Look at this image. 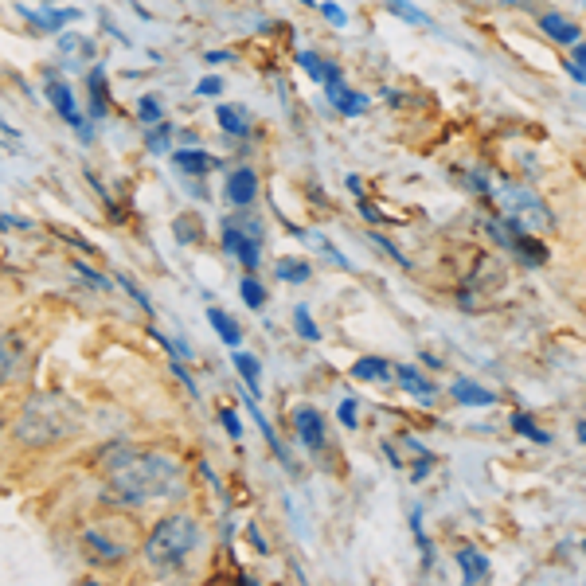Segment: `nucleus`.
Wrapping results in <instances>:
<instances>
[{
    "label": "nucleus",
    "instance_id": "obj_1",
    "mask_svg": "<svg viewBox=\"0 0 586 586\" xmlns=\"http://www.w3.org/2000/svg\"><path fill=\"white\" fill-rule=\"evenodd\" d=\"M176 485H180V469H176L172 457L137 453V450H129L122 462H114L110 477H105L110 497L122 504H145L157 497H172Z\"/></svg>",
    "mask_w": 586,
    "mask_h": 586
},
{
    "label": "nucleus",
    "instance_id": "obj_2",
    "mask_svg": "<svg viewBox=\"0 0 586 586\" xmlns=\"http://www.w3.org/2000/svg\"><path fill=\"white\" fill-rule=\"evenodd\" d=\"M82 426V407L70 395H32L23 403L16 426H12V438L28 450H47V445L67 442L70 434H78Z\"/></svg>",
    "mask_w": 586,
    "mask_h": 586
},
{
    "label": "nucleus",
    "instance_id": "obj_3",
    "mask_svg": "<svg viewBox=\"0 0 586 586\" xmlns=\"http://www.w3.org/2000/svg\"><path fill=\"white\" fill-rule=\"evenodd\" d=\"M196 539H199V527L192 516L172 512V516H164V520H157V527L149 532L141 551H145V559L157 571H176L196 551Z\"/></svg>",
    "mask_w": 586,
    "mask_h": 586
},
{
    "label": "nucleus",
    "instance_id": "obj_4",
    "mask_svg": "<svg viewBox=\"0 0 586 586\" xmlns=\"http://www.w3.org/2000/svg\"><path fill=\"white\" fill-rule=\"evenodd\" d=\"M500 204L512 211V219H520L524 227L532 223V227H551L555 223V215L544 207V199H539L536 192H527V188H520V184H508L500 192Z\"/></svg>",
    "mask_w": 586,
    "mask_h": 586
},
{
    "label": "nucleus",
    "instance_id": "obj_5",
    "mask_svg": "<svg viewBox=\"0 0 586 586\" xmlns=\"http://www.w3.org/2000/svg\"><path fill=\"white\" fill-rule=\"evenodd\" d=\"M82 555L90 563H98V567H114V563H122L129 555V544L105 532V524H90L82 532Z\"/></svg>",
    "mask_w": 586,
    "mask_h": 586
},
{
    "label": "nucleus",
    "instance_id": "obj_6",
    "mask_svg": "<svg viewBox=\"0 0 586 586\" xmlns=\"http://www.w3.org/2000/svg\"><path fill=\"white\" fill-rule=\"evenodd\" d=\"M223 246L239 258L243 270H254L258 266V251H262V231H251V234H243L234 223H227L223 227Z\"/></svg>",
    "mask_w": 586,
    "mask_h": 586
},
{
    "label": "nucleus",
    "instance_id": "obj_7",
    "mask_svg": "<svg viewBox=\"0 0 586 586\" xmlns=\"http://www.w3.org/2000/svg\"><path fill=\"white\" fill-rule=\"evenodd\" d=\"M293 426L305 450H325V418L316 407H298L293 410Z\"/></svg>",
    "mask_w": 586,
    "mask_h": 586
},
{
    "label": "nucleus",
    "instance_id": "obj_8",
    "mask_svg": "<svg viewBox=\"0 0 586 586\" xmlns=\"http://www.w3.org/2000/svg\"><path fill=\"white\" fill-rule=\"evenodd\" d=\"M254 196H258V176H254V169H234L227 176V199H231L234 207H251Z\"/></svg>",
    "mask_w": 586,
    "mask_h": 586
},
{
    "label": "nucleus",
    "instance_id": "obj_9",
    "mask_svg": "<svg viewBox=\"0 0 586 586\" xmlns=\"http://www.w3.org/2000/svg\"><path fill=\"white\" fill-rule=\"evenodd\" d=\"M328 102H333L336 114H344V117H360L363 110H368V98L356 94V90H348L344 82H333V87H328Z\"/></svg>",
    "mask_w": 586,
    "mask_h": 586
},
{
    "label": "nucleus",
    "instance_id": "obj_10",
    "mask_svg": "<svg viewBox=\"0 0 586 586\" xmlns=\"http://www.w3.org/2000/svg\"><path fill=\"white\" fill-rule=\"evenodd\" d=\"M539 28H544L555 43H579L582 40V32H579V23H571L567 16H559V12H547V16H539Z\"/></svg>",
    "mask_w": 586,
    "mask_h": 586
},
{
    "label": "nucleus",
    "instance_id": "obj_11",
    "mask_svg": "<svg viewBox=\"0 0 586 586\" xmlns=\"http://www.w3.org/2000/svg\"><path fill=\"white\" fill-rule=\"evenodd\" d=\"M453 398L462 407H497V395L473 380H453Z\"/></svg>",
    "mask_w": 586,
    "mask_h": 586
},
{
    "label": "nucleus",
    "instance_id": "obj_12",
    "mask_svg": "<svg viewBox=\"0 0 586 586\" xmlns=\"http://www.w3.org/2000/svg\"><path fill=\"white\" fill-rule=\"evenodd\" d=\"M47 98H51V105H55V114L63 117V122H70V125H78V102H75V94H70V87L67 82H51L47 87Z\"/></svg>",
    "mask_w": 586,
    "mask_h": 586
},
{
    "label": "nucleus",
    "instance_id": "obj_13",
    "mask_svg": "<svg viewBox=\"0 0 586 586\" xmlns=\"http://www.w3.org/2000/svg\"><path fill=\"white\" fill-rule=\"evenodd\" d=\"M207 321H211V328H215V333H219V340H223V344H239V340H243V333H239V321H234V316L227 313V309H219V305H211V309H207Z\"/></svg>",
    "mask_w": 586,
    "mask_h": 586
},
{
    "label": "nucleus",
    "instance_id": "obj_14",
    "mask_svg": "<svg viewBox=\"0 0 586 586\" xmlns=\"http://www.w3.org/2000/svg\"><path fill=\"white\" fill-rule=\"evenodd\" d=\"M172 164H176V169H180V172H192V176H204V172H211V169H215V157H211V152H199V149H184V152H176V157H172Z\"/></svg>",
    "mask_w": 586,
    "mask_h": 586
},
{
    "label": "nucleus",
    "instance_id": "obj_15",
    "mask_svg": "<svg viewBox=\"0 0 586 586\" xmlns=\"http://www.w3.org/2000/svg\"><path fill=\"white\" fill-rule=\"evenodd\" d=\"M298 63L309 70V78L313 82H325V87H333V82H340V67H333V63H325V59H316L313 51H301L298 55Z\"/></svg>",
    "mask_w": 586,
    "mask_h": 586
},
{
    "label": "nucleus",
    "instance_id": "obj_16",
    "mask_svg": "<svg viewBox=\"0 0 586 586\" xmlns=\"http://www.w3.org/2000/svg\"><path fill=\"white\" fill-rule=\"evenodd\" d=\"M457 567H462L465 582H481L489 574V559L481 555V551H473V547H462L457 551Z\"/></svg>",
    "mask_w": 586,
    "mask_h": 586
},
{
    "label": "nucleus",
    "instance_id": "obj_17",
    "mask_svg": "<svg viewBox=\"0 0 586 586\" xmlns=\"http://www.w3.org/2000/svg\"><path fill=\"white\" fill-rule=\"evenodd\" d=\"M274 274L281 278V281H289V286H301V281H309V274H313V270H309V262H305V258H278V262H274Z\"/></svg>",
    "mask_w": 586,
    "mask_h": 586
},
{
    "label": "nucleus",
    "instance_id": "obj_18",
    "mask_svg": "<svg viewBox=\"0 0 586 586\" xmlns=\"http://www.w3.org/2000/svg\"><path fill=\"white\" fill-rule=\"evenodd\" d=\"M234 371L246 380V395H262V383H258V360L251 356V352H234Z\"/></svg>",
    "mask_w": 586,
    "mask_h": 586
},
{
    "label": "nucleus",
    "instance_id": "obj_19",
    "mask_svg": "<svg viewBox=\"0 0 586 586\" xmlns=\"http://www.w3.org/2000/svg\"><path fill=\"white\" fill-rule=\"evenodd\" d=\"M352 375H356V380H371V383H380V380H391V363L387 360H380V356H363L356 368H352Z\"/></svg>",
    "mask_w": 586,
    "mask_h": 586
},
{
    "label": "nucleus",
    "instance_id": "obj_20",
    "mask_svg": "<svg viewBox=\"0 0 586 586\" xmlns=\"http://www.w3.org/2000/svg\"><path fill=\"white\" fill-rule=\"evenodd\" d=\"M215 117H219V125L227 129L231 137H246V129H251V125H246V110H239V105H219Z\"/></svg>",
    "mask_w": 586,
    "mask_h": 586
},
{
    "label": "nucleus",
    "instance_id": "obj_21",
    "mask_svg": "<svg viewBox=\"0 0 586 586\" xmlns=\"http://www.w3.org/2000/svg\"><path fill=\"white\" fill-rule=\"evenodd\" d=\"M395 380L407 387L410 395H418V398H434V383L430 380H422V375L415 368H395Z\"/></svg>",
    "mask_w": 586,
    "mask_h": 586
},
{
    "label": "nucleus",
    "instance_id": "obj_22",
    "mask_svg": "<svg viewBox=\"0 0 586 586\" xmlns=\"http://www.w3.org/2000/svg\"><path fill=\"white\" fill-rule=\"evenodd\" d=\"M239 293H243V301L251 305V309H262V305H266V286H262V281H258L254 274H246V278L239 281Z\"/></svg>",
    "mask_w": 586,
    "mask_h": 586
},
{
    "label": "nucleus",
    "instance_id": "obj_23",
    "mask_svg": "<svg viewBox=\"0 0 586 586\" xmlns=\"http://www.w3.org/2000/svg\"><path fill=\"white\" fill-rule=\"evenodd\" d=\"M28 20H35L47 32H55V28H63L67 20H78V12L75 8H70V12H35V16H28Z\"/></svg>",
    "mask_w": 586,
    "mask_h": 586
},
{
    "label": "nucleus",
    "instance_id": "obj_24",
    "mask_svg": "<svg viewBox=\"0 0 586 586\" xmlns=\"http://www.w3.org/2000/svg\"><path fill=\"white\" fill-rule=\"evenodd\" d=\"M293 325H298V333L305 340H321V333H316V325H313V316L305 313V305H298V309H293Z\"/></svg>",
    "mask_w": 586,
    "mask_h": 586
},
{
    "label": "nucleus",
    "instance_id": "obj_25",
    "mask_svg": "<svg viewBox=\"0 0 586 586\" xmlns=\"http://www.w3.org/2000/svg\"><path fill=\"white\" fill-rule=\"evenodd\" d=\"M387 8L398 12V16H407L410 23H426V12L415 8V5H407V0H387Z\"/></svg>",
    "mask_w": 586,
    "mask_h": 586
},
{
    "label": "nucleus",
    "instance_id": "obj_26",
    "mask_svg": "<svg viewBox=\"0 0 586 586\" xmlns=\"http://www.w3.org/2000/svg\"><path fill=\"white\" fill-rule=\"evenodd\" d=\"M512 426L520 430V434H527V438H536V442H547V434L539 430V426H536V422L527 418V415H516V418H512Z\"/></svg>",
    "mask_w": 586,
    "mask_h": 586
},
{
    "label": "nucleus",
    "instance_id": "obj_27",
    "mask_svg": "<svg viewBox=\"0 0 586 586\" xmlns=\"http://www.w3.org/2000/svg\"><path fill=\"white\" fill-rule=\"evenodd\" d=\"M75 274L82 278V281H90L94 289H110V278H102V274H94V270L87 266V262H75Z\"/></svg>",
    "mask_w": 586,
    "mask_h": 586
},
{
    "label": "nucleus",
    "instance_id": "obj_28",
    "mask_svg": "<svg viewBox=\"0 0 586 586\" xmlns=\"http://www.w3.org/2000/svg\"><path fill=\"white\" fill-rule=\"evenodd\" d=\"M90 90H94V117H105V102H102V70L90 75Z\"/></svg>",
    "mask_w": 586,
    "mask_h": 586
},
{
    "label": "nucleus",
    "instance_id": "obj_29",
    "mask_svg": "<svg viewBox=\"0 0 586 586\" xmlns=\"http://www.w3.org/2000/svg\"><path fill=\"white\" fill-rule=\"evenodd\" d=\"M141 122H160V102L157 98H141Z\"/></svg>",
    "mask_w": 586,
    "mask_h": 586
},
{
    "label": "nucleus",
    "instance_id": "obj_30",
    "mask_svg": "<svg viewBox=\"0 0 586 586\" xmlns=\"http://www.w3.org/2000/svg\"><path fill=\"white\" fill-rule=\"evenodd\" d=\"M169 133H172L169 125H157V129H152V137H149V149L152 152H164V149H169Z\"/></svg>",
    "mask_w": 586,
    "mask_h": 586
},
{
    "label": "nucleus",
    "instance_id": "obj_31",
    "mask_svg": "<svg viewBox=\"0 0 586 586\" xmlns=\"http://www.w3.org/2000/svg\"><path fill=\"white\" fill-rule=\"evenodd\" d=\"M219 90H223V78H215V75H211V78H199V87H196V94H204V98H215Z\"/></svg>",
    "mask_w": 586,
    "mask_h": 586
},
{
    "label": "nucleus",
    "instance_id": "obj_32",
    "mask_svg": "<svg viewBox=\"0 0 586 586\" xmlns=\"http://www.w3.org/2000/svg\"><path fill=\"white\" fill-rule=\"evenodd\" d=\"M321 12H325V16H328V20H333V23H336V28H340V23H348V16H344V8H340V5H333V0H325V5H321Z\"/></svg>",
    "mask_w": 586,
    "mask_h": 586
},
{
    "label": "nucleus",
    "instance_id": "obj_33",
    "mask_svg": "<svg viewBox=\"0 0 586 586\" xmlns=\"http://www.w3.org/2000/svg\"><path fill=\"white\" fill-rule=\"evenodd\" d=\"M340 422H344V426H356V398H344V403H340Z\"/></svg>",
    "mask_w": 586,
    "mask_h": 586
},
{
    "label": "nucleus",
    "instance_id": "obj_34",
    "mask_svg": "<svg viewBox=\"0 0 586 586\" xmlns=\"http://www.w3.org/2000/svg\"><path fill=\"white\" fill-rule=\"evenodd\" d=\"M223 426H227V434H231V438H239V434H243V426H239V415H234V410H223Z\"/></svg>",
    "mask_w": 586,
    "mask_h": 586
},
{
    "label": "nucleus",
    "instance_id": "obj_35",
    "mask_svg": "<svg viewBox=\"0 0 586 586\" xmlns=\"http://www.w3.org/2000/svg\"><path fill=\"white\" fill-rule=\"evenodd\" d=\"M8 371H12V348H5V344H0V387H5Z\"/></svg>",
    "mask_w": 586,
    "mask_h": 586
},
{
    "label": "nucleus",
    "instance_id": "obj_36",
    "mask_svg": "<svg viewBox=\"0 0 586 586\" xmlns=\"http://www.w3.org/2000/svg\"><path fill=\"white\" fill-rule=\"evenodd\" d=\"M574 63L586 70V43H574Z\"/></svg>",
    "mask_w": 586,
    "mask_h": 586
},
{
    "label": "nucleus",
    "instance_id": "obj_37",
    "mask_svg": "<svg viewBox=\"0 0 586 586\" xmlns=\"http://www.w3.org/2000/svg\"><path fill=\"white\" fill-rule=\"evenodd\" d=\"M223 59H231L227 51H207V63H223Z\"/></svg>",
    "mask_w": 586,
    "mask_h": 586
},
{
    "label": "nucleus",
    "instance_id": "obj_38",
    "mask_svg": "<svg viewBox=\"0 0 586 586\" xmlns=\"http://www.w3.org/2000/svg\"><path fill=\"white\" fill-rule=\"evenodd\" d=\"M579 442H586V422H582V426H579Z\"/></svg>",
    "mask_w": 586,
    "mask_h": 586
},
{
    "label": "nucleus",
    "instance_id": "obj_39",
    "mask_svg": "<svg viewBox=\"0 0 586 586\" xmlns=\"http://www.w3.org/2000/svg\"><path fill=\"white\" fill-rule=\"evenodd\" d=\"M508 5H536V0H508Z\"/></svg>",
    "mask_w": 586,
    "mask_h": 586
},
{
    "label": "nucleus",
    "instance_id": "obj_40",
    "mask_svg": "<svg viewBox=\"0 0 586 586\" xmlns=\"http://www.w3.org/2000/svg\"><path fill=\"white\" fill-rule=\"evenodd\" d=\"M0 434H5V410H0Z\"/></svg>",
    "mask_w": 586,
    "mask_h": 586
},
{
    "label": "nucleus",
    "instance_id": "obj_41",
    "mask_svg": "<svg viewBox=\"0 0 586 586\" xmlns=\"http://www.w3.org/2000/svg\"><path fill=\"white\" fill-rule=\"evenodd\" d=\"M582 551H586V544H582Z\"/></svg>",
    "mask_w": 586,
    "mask_h": 586
},
{
    "label": "nucleus",
    "instance_id": "obj_42",
    "mask_svg": "<svg viewBox=\"0 0 586 586\" xmlns=\"http://www.w3.org/2000/svg\"><path fill=\"white\" fill-rule=\"evenodd\" d=\"M305 5H309V0H305Z\"/></svg>",
    "mask_w": 586,
    "mask_h": 586
}]
</instances>
